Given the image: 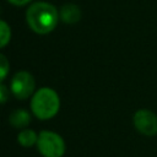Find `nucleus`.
<instances>
[{"mask_svg":"<svg viewBox=\"0 0 157 157\" xmlns=\"http://www.w3.org/2000/svg\"><path fill=\"white\" fill-rule=\"evenodd\" d=\"M9 93H10L9 88L2 82H0V104H4L9 99Z\"/></svg>","mask_w":157,"mask_h":157,"instance_id":"11","label":"nucleus"},{"mask_svg":"<svg viewBox=\"0 0 157 157\" xmlns=\"http://www.w3.org/2000/svg\"><path fill=\"white\" fill-rule=\"evenodd\" d=\"M37 148L43 157H63L65 153V142L59 134L43 130L38 134Z\"/></svg>","mask_w":157,"mask_h":157,"instance_id":"3","label":"nucleus"},{"mask_svg":"<svg viewBox=\"0 0 157 157\" xmlns=\"http://www.w3.org/2000/svg\"><path fill=\"white\" fill-rule=\"evenodd\" d=\"M36 88V80L28 71H17L10 82V91L17 99H27L33 96Z\"/></svg>","mask_w":157,"mask_h":157,"instance_id":"4","label":"nucleus"},{"mask_svg":"<svg viewBox=\"0 0 157 157\" xmlns=\"http://www.w3.org/2000/svg\"><path fill=\"white\" fill-rule=\"evenodd\" d=\"M38 135L32 129H23L17 135V141L23 147H32L33 145H37Z\"/></svg>","mask_w":157,"mask_h":157,"instance_id":"8","label":"nucleus"},{"mask_svg":"<svg viewBox=\"0 0 157 157\" xmlns=\"http://www.w3.org/2000/svg\"><path fill=\"white\" fill-rule=\"evenodd\" d=\"M59 17L56 7L47 1L33 2L26 10L27 25L37 34H48L54 31Z\"/></svg>","mask_w":157,"mask_h":157,"instance_id":"1","label":"nucleus"},{"mask_svg":"<svg viewBox=\"0 0 157 157\" xmlns=\"http://www.w3.org/2000/svg\"><path fill=\"white\" fill-rule=\"evenodd\" d=\"M135 129L145 136L157 135V115L150 109H139L132 117Z\"/></svg>","mask_w":157,"mask_h":157,"instance_id":"5","label":"nucleus"},{"mask_svg":"<svg viewBox=\"0 0 157 157\" xmlns=\"http://www.w3.org/2000/svg\"><path fill=\"white\" fill-rule=\"evenodd\" d=\"M59 16L64 23L75 25L81 20V9L74 2H67L60 7Z\"/></svg>","mask_w":157,"mask_h":157,"instance_id":"6","label":"nucleus"},{"mask_svg":"<svg viewBox=\"0 0 157 157\" xmlns=\"http://www.w3.org/2000/svg\"><path fill=\"white\" fill-rule=\"evenodd\" d=\"M60 109L59 94L50 87L37 90L31 99V110L36 118L48 120L54 118Z\"/></svg>","mask_w":157,"mask_h":157,"instance_id":"2","label":"nucleus"},{"mask_svg":"<svg viewBox=\"0 0 157 157\" xmlns=\"http://www.w3.org/2000/svg\"><path fill=\"white\" fill-rule=\"evenodd\" d=\"M10 71V63H9V59L0 53V82H2L6 77H7V74Z\"/></svg>","mask_w":157,"mask_h":157,"instance_id":"10","label":"nucleus"},{"mask_svg":"<svg viewBox=\"0 0 157 157\" xmlns=\"http://www.w3.org/2000/svg\"><path fill=\"white\" fill-rule=\"evenodd\" d=\"M7 2L15 5V6H25L27 4H29L32 0H6Z\"/></svg>","mask_w":157,"mask_h":157,"instance_id":"12","label":"nucleus"},{"mask_svg":"<svg viewBox=\"0 0 157 157\" xmlns=\"http://www.w3.org/2000/svg\"><path fill=\"white\" fill-rule=\"evenodd\" d=\"M11 40V28L6 21L0 20V49L5 48Z\"/></svg>","mask_w":157,"mask_h":157,"instance_id":"9","label":"nucleus"},{"mask_svg":"<svg viewBox=\"0 0 157 157\" xmlns=\"http://www.w3.org/2000/svg\"><path fill=\"white\" fill-rule=\"evenodd\" d=\"M31 121V114L28 110L26 109H22V108H18V109H15L10 117H9V123L10 125H12L13 128L16 129H23L26 128Z\"/></svg>","mask_w":157,"mask_h":157,"instance_id":"7","label":"nucleus"}]
</instances>
